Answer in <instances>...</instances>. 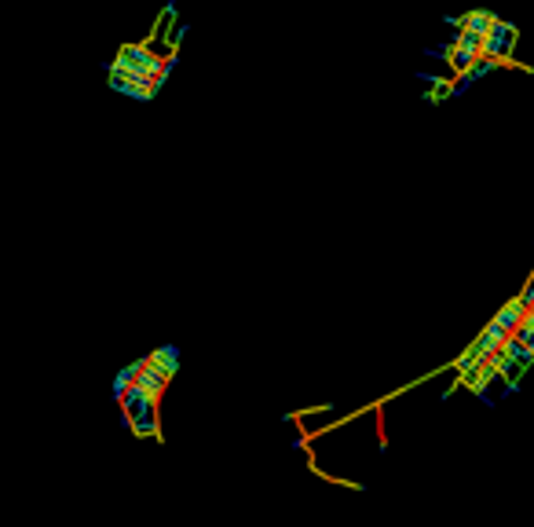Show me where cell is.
<instances>
[{"instance_id":"2","label":"cell","mask_w":534,"mask_h":527,"mask_svg":"<svg viewBox=\"0 0 534 527\" xmlns=\"http://www.w3.org/2000/svg\"><path fill=\"white\" fill-rule=\"evenodd\" d=\"M479 62L476 52H468V48H450V66H454V73H468Z\"/></svg>"},{"instance_id":"1","label":"cell","mask_w":534,"mask_h":527,"mask_svg":"<svg viewBox=\"0 0 534 527\" xmlns=\"http://www.w3.org/2000/svg\"><path fill=\"white\" fill-rule=\"evenodd\" d=\"M516 41H520V26L516 22H509V19H494V26H491V34L483 37V48H479V55L483 59H512V48H516Z\"/></svg>"}]
</instances>
